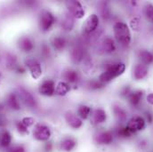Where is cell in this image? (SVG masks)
Here are the masks:
<instances>
[{
	"instance_id": "cell-24",
	"label": "cell",
	"mask_w": 153,
	"mask_h": 152,
	"mask_svg": "<svg viewBox=\"0 0 153 152\" xmlns=\"http://www.w3.org/2000/svg\"><path fill=\"white\" fill-rule=\"evenodd\" d=\"M0 62L2 63L3 66H4L6 68H12L16 63V58H15V56H13L8 53H5L0 56Z\"/></svg>"
},
{
	"instance_id": "cell-23",
	"label": "cell",
	"mask_w": 153,
	"mask_h": 152,
	"mask_svg": "<svg viewBox=\"0 0 153 152\" xmlns=\"http://www.w3.org/2000/svg\"><path fill=\"white\" fill-rule=\"evenodd\" d=\"M70 91H71L70 84L64 81H61L55 85V94L59 96H65L69 93Z\"/></svg>"
},
{
	"instance_id": "cell-35",
	"label": "cell",
	"mask_w": 153,
	"mask_h": 152,
	"mask_svg": "<svg viewBox=\"0 0 153 152\" xmlns=\"http://www.w3.org/2000/svg\"><path fill=\"white\" fill-rule=\"evenodd\" d=\"M89 86L91 89H100V88H102L104 86V84L102 83L101 81L99 80H94V81H91L90 84H89Z\"/></svg>"
},
{
	"instance_id": "cell-4",
	"label": "cell",
	"mask_w": 153,
	"mask_h": 152,
	"mask_svg": "<svg viewBox=\"0 0 153 152\" xmlns=\"http://www.w3.org/2000/svg\"><path fill=\"white\" fill-rule=\"evenodd\" d=\"M55 23L54 15L49 11H43L39 17V28L42 31L46 32L51 30V28Z\"/></svg>"
},
{
	"instance_id": "cell-28",
	"label": "cell",
	"mask_w": 153,
	"mask_h": 152,
	"mask_svg": "<svg viewBox=\"0 0 153 152\" xmlns=\"http://www.w3.org/2000/svg\"><path fill=\"white\" fill-rule=\"evenodd\" d=\"M91 112H92V110L89 106L87 105H80L77 109V111H76V115L83 120L85 119H87L90 116H91Z\"/></svg>"
},
{
	"instance_id": "cell-3",
	"label": "cell",
	"mask_w": 153,
	"mask_h": 152,
	"mask_svg": "<svg viewBox=\"0 0 153 152\" xmlns=\"http://www.w3.org/2000/svg\"><path fill=\"white\" fill-rule=\"evenodd\" d=\"M99 16L96 13H92L90 14L83 22L82 24V32L85 35H91L94 32H95V30H97L98 26H99Z\"/></svg>"
},
{
	"instance_id": "cell-9",
	"label": "cell",
	"mask_w": 153,
	"mask_h": 152,
	"mask_svg": "<svg viewBox=\"0 0 153 152\" xmlns=\"http://www.w3.org/2000/svg\"><path fill=\"white\" fill-rule=\"evenodd\" d=\"M25 64L30 73V76H32L33 79L38 80L42 76V67L39 62L35 59H28L25 61Z\"/></svg>"
},
{
	"instance_id": "cell-30",
	"label": "cell",
	"mask_w": 153,
	"mask_h": 152,
	"mask_svg": "<svg viewBox=\"0 0 153 152\" xmlns=\"http://www.w3.org/2000/svg\"><path fill=\"white\" fill-rule=\"evenodd\" d=\"M117 135L118 137H121V138H130L133 135V133L126 126H123V127L118 128Z\"/></svg>"
},
{
	"instance_id": "cell-20",
	"label": "cell",
	"mask_w": 153,
	"mask_h": 152,
	"mask_svg": "<svg viewBox=\"0 0 153 152\" xmlns=\"http://www.w3.org/2000/svg\"><path fill=\"white\" fill-rule=\"evenodd\" d=\"M62 78L68 84H75L79 80V75L74 70H67L62 73Z\"/></svg>"
},
{
	"instance_id": "cell-25",
	"label": "cell",
	"mask_w": 153,
	"mask_h": 152,
	"mask_svg": "<svg viewBox=\"0 0 153 152\" xmlns=\"http://www.w3.org/2000/svg\"><path fill=\"white\" fill-rule=\"evenodd\" d=\"M139 59L142 62V64L144 65H150L153 63V53L147 50H141L138 53Z\"/></svg>"
},
{
	"instance_id": "cell-10",
	"label": "cell",
	"mask_w": 153,
	"mask_h": 152,
	"mask_svg": "<svg viewBox=\"0 0 153 152\" xmlns=\"http://www.w3.org/2000/svg\"><path fill=\"white\" fill-rule=\"evenodd\" d=\"M64 119L68 125L74 130L80 129L83 126V120L72 111H67L64 114Z\"/></svg>"
},
{
	"instance_id": "cell-37",
	"label": "cell",
	"mask_w": 153,
	"mask_h": 152,
	"mask_svg": "<svg viewBox=\"0 0 153 152\" xmlns=\"http://www.w3.org/2000/svg\"><path fill=\"white\" fill-rule=\"evenodd\" d=\"M1 81H2V75L0 74V84H1Z\"/></svg>"
},
{
	"instance_id": "cell-21",
	"label": "cell",
	"mask_w": 153,
	"mask_h": 152,
	"mask_svg": "<svg viewBox=\"0 0 153 152\" xmlns=\"http://www.w3.org/2000/svg\"><path fill=\"white\" fill-rule=\"evenodd\" d=\"M51 44L56 51H62L67 45V39L62 36H55L52 38Z\"/></svg>"
},
{
	"instance_id": "cell-12",
	"label": "cell",
	"mask_w": 153,
	"mask_h": 152,
	"mask_svg": "<svg viewBox=\"0 0 153 152\" xmlns=\"http://www.w3.org/2000/svg\"><path fill=\"white\" fill-rule=\"evenodd\" d=\"M40 94L44 96H53L55 93V83L53 80H45L44 81L38 89Z\"/></svg>"
},
{
	"instance_id": "cell-34",
	"label": "cell",
	"mask_w": 153,
	"mask_h": 152,
	"mask_svg": "<svg viewBox=\"0 0 153 152\" xmlns=\"http://www.w3.org/2000/svg\"><path fill=\"white\" fill-rule=\"evenodd\" d=\"M6 152H25V148L22 145H13L8 147Z\"/></svg>"
},
{
	"instance_id": "cell-6",
	"label": "cell",
	"mask_w": 153,
	"mask_h": 152,
	"mask_svg": "<svg viewBox=\"0 0 153 152\" xmlns=\"http://www.w3.org/2000/svg\"><path fill=\"white\" fill-rule=\"evenodd\" d=\"M52 135L50 128L44 125L38 124L33 129V137L38 142H47Z\"/></svg>"
},
{
	"instance_id": "cell-11",
	"label": "cell",
	"mask_w": 153,
	"mask_h": 152,
	"mask_svg": "<svg viewBox=\"0 0 153 152\" xmlns=\"http://www.w3.org/2000/svg\"><path fill=\"white\" fill-rule=\"evenodd\" d=\"M18 97L22 100V102H24L25 105H27L30 108H36L37 106V102L33 95L27 91L26 89L21 87L18 89Z\"/></svg>"
},
{
	"instance_id": "cell-13",
	"label": "cell",
	"mask_w": 153,
	"mask_h": 152,
	"mask_svg": "<svg viewBox=\"0 0 153 152\" xmlns=\"http://www.w3.org/2000/svg\"><path fill=\"white\" fill-rule=\"evenodd\" d=\"M77 141L72 136L63 138L60 142V150L62 152H71L76 149Z\"/></svg>"
},
{
	"instance_id": "cell-5",
	"label": "cell",
	"mask_w": 153,
	"mask_h": 152,
	"mask_svg": "<svg viewBox=\"0 0 153 152\" xmlns=\"http://www.w3.org/2000/svg\"><path fill=\"white\" fill-rule=\"evenodd\" d=\"M65 5L67 7L68 13L71 15H72L75 19H82L85 17V12L80 2L75 1V0L66 1Z\"/></svg>"
},
{
	"instance_id": "cell-31",
	"label": "cell",
	"mask_w": 153,
	"mask_h": 152,
	"mask_svg": "<svg viewBox=\"0 0 153 152\" xmlns=\"http://www.w3.org/2000/svg\"><path fill=\"white\" fill-rule=\"evenodd\" d=\"M144 13L146 18L153 23V4H148L145 5L144 8Z\"/></svg>"
},
{
	"instance_id": "cell-26",
	"label": "cell",
	"mask_w": 153,
	"mask_h": 152,
	"mask_svg": "<svg viewBox=\"0 0 153 152\" xmlns=\"http://www.w3.org/2000/svg\"><path fill=\"white\" fill-rule=\"evenodd\" d=\"M12 142V135L7 131H2L0 133V147L1 148H8L10 147Z\"/></svg>"
},
{
	"instance_id": "cell-36",
	"label": "cell",
	"mask_w": 153,
	"mask_h": 152,
	"mask_svg": "<svg viewBox=\"0 0 153 152\" xmlns=\"http://www.w3.org/2000/svg\"><path fill=\"white\" fill-rule=\"evenodd\" d=\"M147 102H148V103H150L151 105H153V93L148 94V96H147Z\"/></svg>"
},
{
	"instance_id": "cell-32",
	"label": "cell",
	"mask_w": 153,
	"mask_h": 152,
	"mask_svg": "<svg viewBox=\"0 0 153 152\" xmlns=\"http://www.w3.org/2000/svg\"><path fill=\"white\" fill-rule=\"evenodd\" d=\"M21 122L22 123V125H24L26 127H30L31 125H34V123H35V119L33 118V117H31V116H26V117H23L22 120H21Z\"/></svg>"
},
{
	"instance_id": "cell-17",
	"label": "cell",
	"mask_w": 153,
	"mask_h": 152,
	"mask_svg": "<svg viewBox=\"0 0 153 152\" xmlns=\"http://www.w3.org/2000/svg\"><path fill=\"white\" fill-rule=\"evenodd\" d=\"M148 75V68L146 65L139 63L136 64L133 70V76L135 80H142Z\"/></svg>"
},
{
	"instance_id": "cell-29",
	"label": "cell",
	"mask_w": 153,
	"mask_h": 152,
	"mask_svg": "<svg viewBox=\"0 0 153 152\" xmlns=\"http://www.w3.org/2000/svg\"><path fill=\"white\" fill-rule=\"evenodd\" d=\"M113 113H114L115 116L120 121H124L126 118V116H127L126 111L121 106L117 105V104L113 106Z\"/></svg>"
},
{
	"instance_id": "cell-7",
	"label": "cell",
	"mask_w": 153,
	"mask_h": 152,
	"mask_svg": "<svg viewBox=\"0 0 153 152\" xmlns=\"http://www.w3.org/2000/svg\"><path fill=\"white\" fill-rule=\"evenodd\" d=\"M113 140H114V135H113L112 132H111V131L98 132L94 137V142L97 145H101V146L111 145L113 142Z\"/></svg>"
},
{
	"instance_id": "cell-15",
	"label": "cell",
	"mask_w": 153,
	"mask_h": 152,
	"mask_svg": "<svg viewBox=\"0 0 153 152\" xmlns=\"http://www.w3.org/2000/svg\"><path fill=\"white\" fill-rule=\"evenodd\" d=\"M100 48L104 53H112L116 51L114 40L109 36H106L100 42Z\"/></svg>"
},
{
	"instance_id": "cell-2",
	"label": "cell",
	"mask_w": 153,
	"mask_h": 152,
	"mask_svg": "<svg viewBox=\"0 0 153 152\" xmlns=\"http://www.w3.org/2000/svg\"><path fill=\"white\" fill-rule=\"evenodd\" d=\"M113 32H114L115 39L119 44L123 46H127L130 44L132 36L129 27L127 26L126 23L123 22H116L113 26Z\"/></svg>"
},
{
	"instance_id": "cell-18",
	"label": "cell",
	"mask_w": 153,
	"mask_h": 152,
	"mask_svg": "<svg viewBox=\"0 0 153 152\" xmlns=\"http://www.w3.org/2000/svg\"><path fill=\"white\" fill-rule=\"evenodd\" d=\"M143 92L141 90H136L129 93L128 94V102L133 107H138L143 100Z\"/></svg>"
},
{
	"instance_id": "cell-16",
	"label": "cell",
	"mask_w": 153,
	"mask_h": 152,
	"mask_svg": "<svg viewBox=\"0 0 153 152\" xmlns=\"http://www.w3.org/2000/svg\"><path fill=\"white\" fill-rule=\"evenodd\" d=\"M85 57V52L83 50V48L79 45L74 46L70 53V58L71 61L74 63V64H78L80 63Z\"/></svg>"
},
{
	"instance_id": "cell-27",
	"label": "cell",
	"mask_w": 153,
	"mask_h": 152,
	"mask_svg": "<svg viewBox=\"0 0 153 152\" xmlns=\"http://www.w3.org/2000/svg\"><path fill=\"white\" fill-rule=\"evenodd\" d=\"M7 104H8L9 108L13 110H19L21 109V104H20L19 98L14 93H11L8 96V98H7Z\"/></svg>"
},
{
	"instance_id": "cell-22",
	"label": "cell",
	"mask_w": 153,
	"mask_h": 152,
	"mask_svg": "<svg viewBox=\"0 0 153 152\" xmlns=\"http://www.w3.org/2000/svg\"><path fill=\"white\" fill-rule=\"evenodd\" d=\"M75 18L71 15L69 13H65L63 19H62V27L65 31H71L72 29L74 28V24H75Z\"/></svg>"
},
{
	"instance_id": "cell-19",
	"label": "cell",
	"mask_w": 153,
	"mask_h": 152,
	"mask_svg": "<svg viewBox=\"0 0 153 152\" xmlns=\"http://www.w3.org/2000/svg\"><path fill=\"white\" fill-rule=\"evenodd\" d=\"M19 47L22 52L29 53L34 49V43L30 37H22L19 40Z\"/></svg>"
},
{
	"instance_id": "cell-1",
	"label": "cell",
	"mask_w": 153,
	"mask_h": 152,
	"mask_svg": "<svg viewBox=\"0 0 153 152\" xmlns=\"http://www.w3.org/2000/svg\"><path fill=\"white\" fill-rule=\"evenodd\" d=\"M125 70H126V64L123 62L108 64L105 67V70L99 76L98 80L105 85L106 83L112 81L116 77L121 76L125 72Z\"/></svg>"
},
{
	"instance_id": "cell-14",
	"label": "cell",
	"mask_w": 153,
	"mask_h": 152,
	"mask_svg": "<svg viewBox=\"0 0 153 152\" xmlns=\"http://www.w3.org/2000/svg\"><path fill=\"white\" fill-rule=\"evenodd\" d=\"M91 116V122L94 125H99L106 122L107 120V114L106 111L102 109H96L94 110Z\"/></svg>"
},
{
	"instance_id": "cell-8",
	"label": "cell",
	"mask_w": 153,
	"mask_h": 152,
	"mask_svg": "<svg viewBox=\"0 0 153 152\" xmlns=\"http://www.w3.org/2000/svg\"><path fill=\"white\" fill-rule=\"evenodd\" d=\"M145 125H146V120L143 117V116H134L133 117H131L127 124H126V127L133 133H136V132H139V131H142L145 128Z\"/></svg>"
},
{
	"instance_id": "cell-33",
	"label": "cell",
	"mask_w": 153,
	"mask_h": 152,
	"mask_svg": "<svg viewBox=\"0 0 153 152\" xmlns=\"http://www.w3.org/2000/svg\"><path fill=\"white\" fill-rule=\"evenodd\" d=\"M16 126H17V130H18V132H19L21 134L25 135V134H28V133H29V128H28V127H26L24 125H22V123L21 121H19V122L17 123Z\"/></svg>"
}]
</instances>
